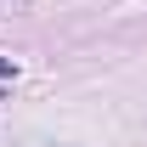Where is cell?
<instances>
[{
    "instance_id": "1",
    "label": "cell",
    "mask_w": 147,
    "mask_h": 147,
    "mask_svg": "<svg viewBox=\"0 0 147 147\" xmlns=\"http://www.w3.org/2000/svg\"><path fill=\"white\" fill-rule=\"evenodd\" d=\"M11 74H17V68H11V57H0V79H11Z\"/></svg>"
}]
</instances>
